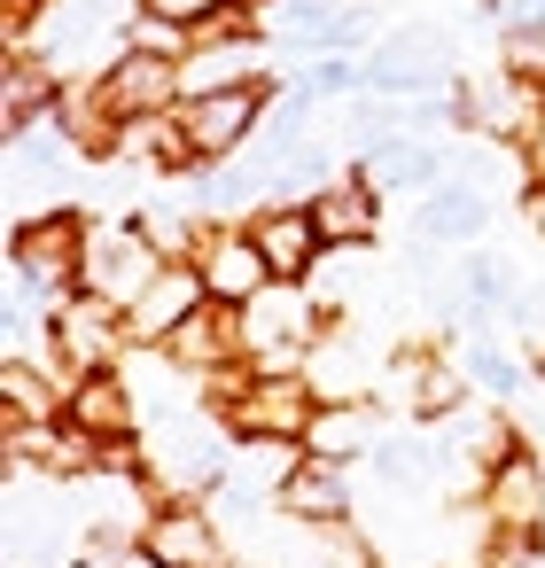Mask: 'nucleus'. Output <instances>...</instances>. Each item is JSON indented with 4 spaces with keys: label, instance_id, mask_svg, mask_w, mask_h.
Segmentation results:
<instances>
[{
    "label": "nucleus",
    "instance_id": "f257e3e1",
    "mask_svg": "<svg viewBox=\"0 0 545 568\" xmlns=\"http://www.w3.org/2000/svg\"><path fill=\"white\" fill-rule=\"evenodd\" d=\"M226 420L250 444H304L312 420H320V397H312L304 374H258V382H242L226 397Z\"/></svg>",
    "mask_w": 545,
    "mask_h": 568
},
{
    "label": "nucleus",
    "instance_id": "f03ea898",
    "mask_svg": "<svg viewBox=\"0 0 545 568\" xmlns=\"http://www.w3.org/2000/svg\"><path fill=\"white\" fill-rule=\"evenodd\" d=\"M157 273H164V250L141 226H94L87 234V273H79L87 296H110L118 312H133L157 288Z\"/></svg>",
    "mask_w": 545,
    "mask_h": 568
},
{
    "label": "nucleus",
    "instance_id": "7ed1b4c3",
    "mask_svg": "<svg viewBox=\"0 0 545 568\" xmlns=\"http://www.w3.org/2000/svg\"><path fill=\"white\" fill-rule=\"evenodd\" d=\"M320 320L327 312H312L304 281H273L250 304V358L265 374H296V358H312V343H320Z\"/></svg>",
    "mask_w": 545,
    "mask_h": 568
},
{
    "label": "nucleus",
    "instance_id": "20e7f679",
    "mask_svg": "<svg viewBox=\"0 0 545 568\" xmlns=\"http://www.w3.org/2000/svg\"><path fill=\"white\" fill-rule=\"evenodd\" d=\"M94 102L110 125H133V118H157L180 102V63L172 55H149V48H125L102 79H94Z\"/></svg>",
    "mask_w": 545,
    "mask_h": 568
},
{
    "label": "nucleus",
    "instance_id": "39448f33",
    "mask_svg": "<svg viewBox=\"0 0 545 568\" xmlns=\"http://www.w3.org/2000/svg\"><path fill=\"white\" fill-rule=\"evenodd\" d=\"M9 257H17V273H24V281H32L48 304H63V288L87 273V226H79L71 211H55V219H32V226H17Z\"/></svg>",
    "mask_w": 545,
    "mask_h": 568
},
{
    "label": "nucleus",
    "instance_id": "423d86ee",
    "mask_svg": "<svg viewBox=\"0 0 545 568\" xmlns=\"http://www.w3.org/2000/svg\"><path fill=\"white\" fill-rule=\"evenodd\" d=\"M48 335H55V358L71 366V374H110V358H118V343H125V312L110 304V296H63L55 304V320H48Z\"/></svg>",
    "mask_w": 545,
    "mask_h": 568
},
{
    "label": "nucleus",
    "instance_id": "0eeeda50",
    "mask_svg": "<svg viewBox=\"0 0 545 568\" xmlns=\"http://www.w3.org/2000/svg\"><path fill=\"white\" fill-rule=\"evenodd\" d=\"M265 125V87H226V94H188L180 102V133L195 141V156H226Z\"/></svg>",
    "mask_w": 545,
    "mask_h": 568
},
{
    "label": "nucleus",
    "instance_id": "6e6552de",
    "mask_svg": "<svg viewBox=\"0 0 545 568\" xmlns=\"http://www.w3.org/2000/svg\"><path fill=\"white\" fill-rule=\"evenodd\" d=\"M141 560L149 568H234L226 560V537L203 506H164L149 529H141Z\"/></svg>",
    "mask_w": 545,
    "mask_h": 568
},
{
    "label": "nucleus",
    "instance_id": "1a4fd4ad",
    "mask_svg": "<svg viewBox=\"0 0 545 568\" xmlns=\"http://www.w3.org/2000/svg\"><path fill=\"white\" fill-rule=\"evenodd\" d=\"M195 273H203L211 304H242V312L273 288V265L258 257L250 234H203V242H195Z\"/></svg>",
    "mask_w": 545,
    "mask_h": 568
},
{
    "label": "nucleus",
    "instance_id": "9d476101",
    "mask_svg": "<svg viewBox=\"0 0 545 568\" xmlns=\"http://www.w3.org/2000/svg\"><path fill=\"white\" fill-rule=\"evenodd\" d=\"M203 304H211L203 273H195V265H164V273H157V288L125 312V343H157V351H164V343H172Z\"/></svg>",
    "mask_w": 545,
    "mask_h": 568
},
{
    "label": "nucleus",
    "instance_id": "9b49d317",
    "mask_svg": "<svg viewBox=\"0 0 545 568\" xmlns=\"http://www.w3.org/2000/svg\"><path fill=\"white\" fill-rule=\"evenodd\" d=\"M164 358H172V366H195V374H219V366L250 358V312H242V304H203V312L164 343Z\"/></svg>",
    "mask_w": 545,
    "mask_h": 568
},
{
    "label": "nucleus",
    "instance_id": "f8f14e48",
    "mask_svg": "<svg viewBox=\"0 0 545 568\" xmlns=\"http://www.w3.org/2000/svg\"><path fill=\"white\" fill-rule=\"evenodd\" d=\"M250 242H258V257L273 265V281H304V273L327 257V242H320V226H312L304 203H273V211H258V219H250Z\"/></svg>",
    "mask_w": 545,
    "mask_h": 568
},
{
    "label": "nucleus",
    "instance_id": "ddd939ff",
    "mask_svg": "<svg viewBox=\"0 0 545 568\" xmlns=\"http://www.w3.org/2000/svg\"><path fill=\"white\" fill-rule=\"evenodd\" d=\"M63 428H79L87 444H125L133 428V389L118 374H79L63 389Z\"/></svg>",
    "mask_w": 545,
    "mask_h": 568
},
{
    "label": "nucleus",
    "instance_id": "4468645a",
    "mask_svg": "<svg viewBox=\"0 0 545 568\" xmlns=\"http://www.w3.org/2000/svg\"><path fill=\"white\" fill-rule=\"evenodd\" d=\"M149 467H157L164 490H203V483H219V444L195 420H164L157 444H149Z\"/></svg>",
    "mask_w": 545,
    "mask_h": 568
},
{
    "label": "nucleus",
    "instance_id": "2eb2a0df",
    "mask_svg": "<svg viewBox=\"0 0 545 568\" xmlns=\"http://www.w3.org/2000/svg\"><path fill=\"white\" fill-rule=\"evenodd\" d=\"M483 506H491V529H537V514H545V467L529 452L498 459L483 475Z\"/></svg>",
    "mask_w": 545,
    "mask_h": 568
},
{
    "label": "nucleus",
    "instance_id": "dca6fc26",
    "mask_svg": "<svg viewBox=\"0 0 545 568\" xmlns=\"http://www.w3.org/2000/svg\"><path fill=\"white\" fill-rule=\"evenodd\" d=\"M436 79H444V48L421 40V32L382 40V48L366 55V87H382V94H428Z\"/></svg>",
    "mask_w": 545,
    "mask_h": 568
},
{
    "label": "nucleus",
    "instance_id": "f3484780",
    "mask_svg": "<svg viewBox=\"0 0 545 568\" xmlns=\"http://www.w3.org/2000/svg\"><path fill=\"white\" fill-rule=\"evenodd\" d=\"M281 506H289L296 521L327 529V521H343V514H351V483H343V467H335V459H296V467L281 475Z\"/></svg>",
    "mask_w": 545,
    "mask_h": 568
},
{
    "label": "nucleus",
    "instance_id": "a211bd4d",
    "mask_svg": "<svg viewBox=\"0 0 545 568\" xmlns=\"http://www.w3.org/2000/svg\"><path fill=\"white\" fill-rule=\"evenodd\" d=\"M390 382H397V397H405L421 420H444V413H460V397H467V374H452L444 358H421V351H405V358L390 366Z\"/></svg>",
    "mask_w": 545,
    "mask_h": 568
},
{
    "label": "nucleus",
    "instance_id": "6ab92c4d",
    "mask_svg": "<svg viewBox=\"0 0 545 568\" xmlns=\"http://www.w3.org/2000/svg\"><path fill=\"white\" fill-rule=\"evenodd\" d=\"M55 102H63L55 71H48L40 55H9V71H0V118H9V133H24V125L48 118Z\"/></svg>",
    "mask_w": 545,
    "mask_h": 568
},
{
    "label": "nucleus",
    "instance_id": "aec40b11",
    "mask_svg": "<svg viewBox=\"0 0 545 568\" xmlns=\"http://www.w3.org/2000/svg\"><path fill=\"white\" fill-rule=\"evenodd\" d=\"M304 211H312L327 250H366V234H374V195L366 187H320Z\"/></svg>",
    "mask_w": 545,
    "mask_h": 568
},
{
    "label": "nucleus",
    "instance_id": "412c9836",
    "mask_svg": "<svg viewBox=\"0 0 545 568\" xmlns=\"http://www.w3.org/2000/svg\"><path fill=\"white\" fill-rule=\"evenodd\" d=\"M483 226H491V203H483L475 187H436V195L421 203V219H413L421 242H475Z\"/></svg>",
    "mask_w": 545,
    "mask_h": 568
},
{
    "label": "nucleus",
    "instance_id": "4be33fe9",
    "mask_svg": "<svg viewBox=\"0 0 545 568\" xmlns=\"http://www.w3.org/2000/svg\"><path fill=\"white\" fill-rule=\"evenodd\" d=\"M304 444H312V459H335V467H343L351 452L374 444V413H366V405H320V420H312Z\"/></svg>",
    "mask_w": 545,
    "mask_h": 568
},
{
    "label": "nucleus",
    "instance_id": "5701e85b",
    "mask_svg": "<svg viewBox=\"0 0 545 568\" xmlns=\"http://www.w3.org/2000/svg\"><path fill=\"white\" fill-rule=\"evenodd\" d=\"M40 413H55V389L24 358H9L0 366V420H40Z\"/></svg>",
    "mask_w": 545,
    "mask_h": 568
},
{
    "label": "nucleus",
    "instance_id": "b1692460",
    "mask_svg": "<svg viewBox=\"0 0 545 568\" xmlns=\"http://www.w3.org/2000/svg\"><path fill=\"white\" fill-rule=\"evenodd\" d=\"M188 87H195V94H226V87H258V71H250V48H203V55L188 63Z\"/></svg>",
    "mask_w": 545,
    "mask_h": 568
},
{
    "label": "nucleus",
    "instance_id": "393cba45",
    "mask_svg": "<svg viewBox=\"0 0 545 568\" xmlns=\"http://www.w3.org/2000/svg\"><path fill=\"white\" fill-rule=\"evenodd\" d=\"M374 164V187H428L436 180V156L428 149H405V141H390L382 156H366Z\"/></svg>",
    "mask_w": 545,
    "mask_h": 568
},
{
    "label": "nucleus",
    "instance_id": "a878e982",
    "mask_svg": "<svg viewBox=\"0 0 545 568\" xmlns=\"http://www.w3.org/2000/svg\"><path fill=\"white\" fill-rule=\"evenodd\" d=\"M226 9H234V0H141V17H157L172 32H211Z\"/></svg>",
    "mask_w": 545,
    "mask_h": 568
},
{
    "label": "nucleus",
    "instance_id": "bb28decb",
    "mask_svg": "<svg viewBox=\"0 0 545 568\" xmlns=\"http://www.w3.org/2000/svg\"><path fill=\"white\" fill-rule=\"evenodd\" d=\"M467 382H475V389H491V397H514V389H522L514 358H506V351H491V343H475V351H467Z\"/></svg>",
    "mask_w": 545,
    "mask_h": 568
},
{
    "label": "nucleus",
    "instance_id": "cd10ccee",
    "mask_svg": "<svg viewBox=\"0 0 545 568\" xmlns=\"http://www.w3.org/2000/svg\"><path fill=\"white\" fill-rule=\"evenodd\" d=\"M366 79V63H343V55H327V63H312L304 71V94H351Z\"/></svg>",
    "mask_w": 545,
    "mask_h": 568
},
{
    "label": "nucleus",
    "instance_id": "c85d7f7f",
    "mask_svg": "<svg viewBox=\"0 0 545 568\" xmlns=\"http://www.w3.org/2000/svg\"><path fill=\"white\" fill-rule=\"evenodd\" d=\"M265 180H273L265 164H242V172H219V180H211V203H219V211H234V203H250V195H258Z\"/></svg>",
    "mask_w": 545,
    "mask_h": 568
},
{
    "label": "nucleus",
    "instance_id": "c756f323",
    "mask_svg": "<svg viewBox=\"0 0 545 568\" xmlns=\"http://www.w3.org/2000/svg\"><path fill=\"white\" fill-rule=\"evenodd\" d=\"M320 545H327V560H335V568H382V560H374V545H366V537H351L343 521H327V529H320Z\"/></svg>",
    "mask_w": 545,
    "mask_h": 568
},
{
    "label": "nucleus",
    "instance_id": "7c9ffc66",
    "mask_svg": "<svg viewBox=\"0 0 545 568\" xmlns=\"http://www.w3.org/2000/svg\"><path fill=\"white\" fill-rule=\"evenodd\" d=\"M506 288H514V281H506V265H491V257H475V265H467V304H475V312H491Z\"/></svg>",
    "mask_w": 545,
    "mask_h": 568
},
{
    "label": "nucleus",
    "instance_id": "2f4dec72",
    "mask_svg": "<svg viewBox=\"0 0 545 568\" xmlns=\"http://www.w3.org/2000/svg\"><path fill=\"white\" fill-rule=\"evenodd\" d=\"M149 149H157V156H164V164H195V141H188V133H180V118H172V125H164V133H157V141H149Z\"/></svg>",
    "mask_w": 545,
    "mask_h": 568
},
{
    "label": "nucleus",
    "instance_id": "473e14b6",
    "mask_svg": "<svg viewBox=\"0 0 545 568\" xmlns=\"http://www.w3.org/2000/svg\"><path fill=\"white\" fill-rule=\"evenodd\" d=\"M40 9H48V0H0V24H9V40H24Z\"/></svg>",
    "mask_w": 545,
    "mask_h": 568
},
{
    "label": "nucleus",
    "instance_id": "72a5a7b5",
    "mask_svg": "<svg viewBox=\"0 0 545 568\" xmlns=\"http://www.w3.org/2000/svg\"><path fill=\"white\" fill-rule=\"evenodd\" d=\"M180 40H188V32H172V24H157V17L141 24V48H149V55H172V63H180Z\"/></svg>",
    "mask_w": 545,
    "mask_h": 568
},
{
    "label": "nucleus",
    "instance_id": "f704fd0d",
    "mask_svg": "<svg viewBox=\"0 0 545 568\" xmlns=\"http://www.w3.org/2000/svg\"><path fill=\"white\" fill-rule=\"evenodd\" d=\"M522 172H529V187H545V125L522 141Z\"/></svg>",
    "mask_w": 545,
    "mask_h": 568
},
{
    "label": "nucleus",
    "instance_id": "c9c22d12",
    "mask_svg": "<svg viewBox=\"0 0 545 568\" xmlns=\"http://www.w3.org/2000/svg\"><path fill=\"white\" fill-rule=\"evenodd\" d=\"M529 226H537V234H545V187H537V195H529Z\"/></svg>",
    "mask_w": 545,
    "mask_h": 568
},
{
    "label": "nucleus",
    "instance_id": "e433bc0d",
    "mask_svg": "<svg viewBox=\"0 0 545 568\" xmlns=\"http://www.w3.org/2000/svg\"><path fill=\"white\" fill-rule=\"evenodd\" d=\"M71 568H110V560H102V552H87V560H71Z\"/></svg>",
    "mask_w": 545,
    "mask_h": 568
},
{
    "label": "nucleus",
    "instance_id": "4c0bfd02",
    "mask_svg": "<svg viewBox=\"0 0 545 568\" xmlns=\"http://www.w3.org/2000/svg\"><path fill=\"white\" fill-rule=\"evenodd\" d=\"M537 374H545V351H537Z\"/></svg>",
    "mask_w": 545,
    "mask_h": 568
}]
</instances>
